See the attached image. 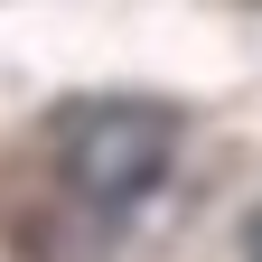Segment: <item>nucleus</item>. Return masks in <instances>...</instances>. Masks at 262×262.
<instances>
[{
  "mask_svg": "<svg viewBox=\"0 0 262 262\" xmlns=\"http://www.w3.org/2000/svg\"><path fill=\"white\" fill-rule=\"evenodd\" d=\"M244 262H262V206H253V225H244Z\"/></svg>",
  "mask_w": 262,
  "mask_h": 262,
  "instance_id": "f03ea898",
  "label": "nucleus"
},
{
  "mask_svg": "<svg viewBox=\"0 0 262 262\" xmlns=\"http://www.w3.org/2000/svg\"><path fill=\"white\" fill-rule=\"evenodd\" d=\"M178 159V113L169 103H131V94H103V103H75L56 122V178L75 206L122 215L169 178Z\"/></svg>",
  "mask_w": 262,
  "mask_h": 262,
  "instance_id": "f257e3e1",
  "label": "nucleus"
}]
</instances>
